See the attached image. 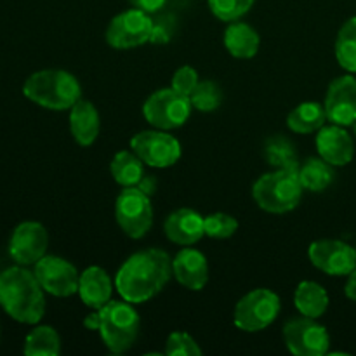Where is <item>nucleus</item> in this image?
Masks as SVG:
<instances>
[{
    "label": "nucleus",
    "mask_w": 356,
    "mask_h": 356,
    "mask_svg": "<svg viewBox=\"0 0 356 356\" xmlns=\"http://www.w3.org/2000/svg\"><path fill=\"white\" fill-rule=\"evenodd\" d=\"M115 218L125 235L134 240L143 238L153 225V207L149 195L139 190L138 186L124 188L115 202Z\"/></svg>",
    "instance_id": "nucleus-8"
},
{
    "label": "nucleus",
    "mask_w": 356,
    "mask_h": 356,
    "mask_svg": "<svg viewBox=\"0 0 356 356\" xmlns=\"http://www.w3.org/2000/svg\"><path fill=\"white\" fill-rule=\"evenodd\" d=\"M172 277L188 291H202L209 282L207 257L200 250L184 247L172 259Z\"/></svg>",
    "instance_id": "nucleus-17"
},
{
    "label": "nucleus",
    "mask_w": 356,
    "mask_h": 356,
    "mask_svg": "<svg viewBox=\"0 0 356 356\" xmlns=\"http://www.w3.org/2000/svg\"><path fill=\"white\" fill-rule=\"evenodd\" d=\"M298 176L305 190L312 191V193H320L334 183L336 172H334V165L325 162L322 156H309L299 165Z\"/></svg>",
    "instance_id": "nucleus-24"
},
{
    "label": "nucleus",
    "mask_w": 356,
    "mask_h": 356,
    "mask_svg": "<svg viewBox=\"0 0 356 356\" xmlns=\"http://www.w3.org/2000/svg\"><path fill=\"white\" fill-rule=\"evenodd\" d=\"M110 172L122 188L138 186L145 177V162L134 152L122 149L111 160Z\"/></svg>",
    "instance_id": "nucleus-25"
},
{
    "label": "nucleus",
    "mask_w": 356,
    "mask_h": 356,
    "mask_svg": "<svg viewBox=\"0 0 356 356\" xmlns=\"http://www.w3.org/2000/svg\"><path fill=\"white\" fill-rule=\"evenodd\" d=\"M24 97L45 110H70L82 97V87L75 75L65 70H40L24 80Z\"/></svg>",
    "instance_id": "nucleus-4"
},
{
    "label": "nucleus",
    "mask_w": 356,
    "mask_h": 356,
    "mask_svg": "<svg viewBox=\"0 0 356 356\" xmlns=\"http://www.w3.org/2000/svg\"><path fill=\"white\" fill-rule=\"evenodd\" d=\"M294 305L302 316L320 318L329 308V294L320 284L305 280L298 285L294 294Z\"/></svg>",
    "instance_id": "nucleus-23"
},
{
    "label": "nucleus",
    "mask_w": 356,
    "mask_h": 356,
    "mask_svg": "<svg viewBox=\"0 0 356 356\" xmlns=\"http://www.w3.org/2000/svg\"><path fill=\"white\" fill-rule=\"evenodd\" d=\"M138 188L141 191H145L146 195H149V197H152V195L155 193V190H156V179H155V177L146 176V174H145V177H143V179L139 181Z\"/></svg>",
    "instance_id": "nucleus-37"
},
{
    "label": "nucleus",
    "mask_w": 356,
    "mask_h": 356,
    "mask_svg": "<svg viewBox=\"0 0 356 356\" xmlns=\"http://www.w3.org/2000/svg\"><path fill=\"white\" fill-rule=\"evenodd\" d=\"M174 35V19L170 16H162L153 19V30L149 42L152 44H167Z\"/></svg>",
    "instance_id": "nucleus-34"
},
{
    "label": "nucleus",
    "mask_w": 356,
    "mask_h": 356,
    "mask_svg": "<svg viewBox=\"0 0 356 356\" xmlns=\"http://www.w3.org/2000/svg\"><path fill=\"white\" fill-rule=\"evenodd\" d=\"M83 325L89 330H97L111 353H125L138 339L141 320L132 302L124 299L110 301L103 308L94 309L83 318Z\"/></svg>",
    "instance_id": "nucleus-3"
},
{
    "label": "nucleus",
    "mask_w": 356,
    "mask_h": 356,
    "mask_svg": "<svg viewBox=\"0 0 356 356\" xmlns=\"http://www.w3.org/2000/svg\"><path fill=\"white\" fill-rule=\"evenodd\" d=\"M327 118L332 124L353 125L356 122V79L353 75H343L332 80L327 89L325 103Z\"/></svg>",
    "instance_id": "nucleus-15"
},
{
    "label": "nucleus",
    "mask_w": 356,
    "mask_h": 356,
    "mask_svg": "<svg viewBox=\"0 0 356 356\" xmlns=\"http://www.w3.org/2000/svg\"><path fill=\"white\" fill-rule=\"evenodd\" d=\"M49 235L44 225L24 221L14 228L9 238L10 259L21 266H33L47 254Z\"/></svg>",
    "instance_id": "nucleus-14"
},
{
    "label": "nucleus",
    "mask_w": 356,
    "mask_h": 356,
    "mask_svg": "<svg viewBox=\"0 0 356 356\" xmlns=\"http://www.w3.org/2000/svg\"><path fill=\"white\" fill-rule=\"evenodd\" d=\"M198 82H200V80H198L197 70L191 68V66H181V68H177L176 72H174L170 87H172L174 90H177V92L184 94V96H191V92H193L195 87L198 86Z\"/></svg>",
    "instance_id": "nucleus-33"
},
{
    "label": "nucleus",
    "mask_w": 356,
    "mask_h": 356,
    "mask_svg": "<svg viewBox=\"0 0 356 356\" xmlns=\"http://www.w3.org/2000/svg\"><path fill=\"white\" fill-rule=\"evenodd\" d=\"M40 282L26 266H10L0 271V306L13 320L37 325L45 313V296Z\"/></svg>",
    "instance_id": "nucleus-2"
},
{
    "label": "nucleus",
    "mask_w": 356,
    "mask_h": 356,
    "mask_svg": "<svg viewBox=\"0 0 356 356\" xmlns=\"http://www.w3.org/2000/svg\"><path fill=\"white\" fill-rule=\"evenodd\" d=\"M193 104L190 96L177 92L172 87L153 92L143 104V115L146 122L162 131L183 127L190 118Z\"/></svg>",
    "instance_id": "nucleus-7"
},
{
    "label": "nucleus",
    "mask_w": 356,
    "mask_h": 356,
    "mask_svg": "<svg viewBox=\"0 0 356 356\" xmlns=\"http://www.w3.org/2000/svg\"><path fill=\"white\" fill-rule=\"evenodd\" d=\"M0 336H2V330H0Z\"/></svg>",
    "instance_id": "nucleus-39"
},
{
    "label": "nucleus",
    "mask_w": 356,
    "mask_h": 356,
    "mask_svg": "<svg viewBox=\"0 0 356 356\" xmlns=\"http://www.w3.org/2000/svg\"><path fill=\"white\" fill-rule=\"evenodd\" d=\"M284 341L296 356H323L329 353V330L309 316H298L285 323Z\"/></svg>",
    "instance_id": "nucleus-10"
},
{
    "label": "nucleus",
    "mask_w": 356,
    "mask_h": 356,
    "mask_svg": "<svg viewBox=\"0 0 356 356\" xmlns=\"http://www.w3.org/2000/svg\"><path fill=\"white\" fill-rule=\"evenodd\" d=\"M308 256L316 270L330 277H348L356 268V249L341 240H316L309 245Z\"/></svg>",
    "instance_id": "nucleus-13"
},
{
    "label": "nucleus",
    "mask_w": 356,
    "mask_h": 356,
    "mask_svg": "<svg viewBox=\"0 0 356 356\" xmlns=\"http://www.w3.org/2000/svg\"><path fill=\"white\" fill-rule=\"evenodd\" d=\"M305 188L298 170L273 169L254 183L252 197L257 207L271 214H285L299 205Z\"/></svg>",
    "instance_id": "nucleus-5"
},
{
    "label": "nucleus",
    "mask_w": 356,
    "mask_h": 356,
    "mask_svg": "<svg viewBox=\"0 0 356 356\" xmlns=\"http://www.w3.org/2000/svg\"><path fill=\"white\" fill-rule=\"evenodd\" d=\"M191 104L195 110L204 111V113H211V111L218 110L219 104L222 101V90L214 80H202L190 96Z\"/></svg>",
    "instance_id": "nucleus-29"
},
{
    "label": "nucleus",
    "mask_w": 356,
    "mask_h": 356,
    "mask_svg": "<svg viewBox=\"0 0 356 356\" xmlns=\"http://www.w3.org/2000/svg\"><path fill=\"white\" fill-rule=\"evenodd\" d=\"M99 113L90 101L80 97L70 108V132L80 146H90L99 136Z\"/></svg>",
    "instance_id": "nucleus-20"
},
{
    "label": "nucleus",
    "mask_w": 356,
    "mask_h": 356,
    "mask_svg": "<svg viewBox=\"0 0 356 356\" xmlns=\"http://www.w3.org/2000/svg\"><path fill=\"white\" fill-rule=\"evenodd\" d=\"M353 129H355V134H356V122L353 124Z\"/></svg>",
    "instance_id": "nucleus-38"
},
{
    "label": "nucleus",
    "mask_w": 356,
    "mask_h": 356,
    "mask_svg": "<svg viewBox=\"0 0 356 356\" xmlns=\"http://www.w3.org/2000/svg\"><path fill=\"white\" fill-rule=\"evenodd\" d=\"M163 233L170 242L177 245H193L205 235L204 216H200L193 209H177L170 212L169 218L163 222Z\"/></svg>",
    "instance_id": "nucleus-18"
},
{
    "label": "nucleus",
    "mask_w": 356,
    "mask_h": 356,
    "mask_svg": "<svg viewBox=\"0 0 356 356\" xmlns=\"http://www.w3.org/2000/svg\"><path fill=\"white\" fill-rule=\"evenodd\" d=\"M204 229L205 235L214 240L229 238L238 229V221L233 216L225 214V212H214L204 218Z\"/></svg>",
    "instance_id": "nucleus-31"
},
{
    "label": "nucleus",
    "mask_w": 356,
    "mask_h": 356,
    "mask_svg": "<svg viewBox=\"0 0 356 356\" xmlns=\"http://www.w3.org/2000/svg\"><path fill=\"white\" fill-rule=\"evenodd\" d=\"M23 353L26 356H58L61 353V339L51 325H38L24 339Z\"/></svg>",
    "instance_id": "nucleus-27"
},
{
    "label": "nucleus",
    "mask_w": 356,
    "mask_h": 356,
    "mask_svg": "<svg viewBox=\"0 0 356 356\" xmlns=\"http://www.w3.org/2000/svg\"><path fill=\"white\" fill-rule=\"evenodd\" d=\"M207 2L211 13L219 21L232 23V21H238L240 17L245 16L252 9L256 0H207Z\"/></svg>",
    "instance_id": "nucleus-30"
},
{
    "label": "nucleus",
    "mask_w": 356,
    "mask_h": 356,
    "mask_svg": "<svg viewBox=\"0 0 356 356\" xmlns=\"http://www.w3.org/2000/svg\"><path fill=\"white\" fill-rule=\"evenodd\" d=\"M261 45L259 33L243 21H232L225 30V47L233 58L250 59L257 54Z\"/></svg>",
    "instance_id": "nucleus-21"
},
{
    "label": "nucleus",
    "mask_w": 356,
    "mask_h": 356,
    "mask_svg": "<svg viewBox=\"0 0 356 356\" xmlns=\"http://www.w3.org/2000/svg\"><path fill=\"white\" fill-rule=\"evenodd\" d=\"M113 280L110 275L99 266H89L82 271L79 282V292L82 302L92 309L103 308L106 302L111 301L113 294Z\"/></svg>",
    "instance_id": "nucleus-19"
},
{
    "label": "nucleus",
    "mask_w": 356,
    "mask_h": 356,
    "mask_svg": "<svg viewBox=\"0 0 356 356\" xmlns=\"http://www.w3.org/2000/svg\"><path fill=\"white\" fill-rule=\"evenodd\" d=\"M132 3V7L136 9H141L145 13L153 14V13H159L160 9H163L167 0H129Z\"/></svg>",
    "instance_id": "nucleus-35"
},
{
    "label": "nucleus",
    "mask_w": 356,
    "mask_h": 356,
    "mask_svg": "<svg viewBox=\"0 0 356 356\" xmlns=\"http://www.w3.org/2000/svg\"><path fill=\"white\" fill-rule=\"evenodd\" d=\"M33 273L42 289L54 298H70L79 292L80 273L63 257L45 254L37 264H33Z\"/></svg>",
    "instance_id": "nucleus-12"
},
{
    "label": "nucleus",
    "mask_w": 356,
    "mask_h": 356,
    "mask_svg": "<svg viewBox=\"0 0 356 356\" xmlns=\"http://www.w3.org/2000/svg\"><path fill=\"white\" fill-rule=\"evenodd\" d=\"M315 145L318 156L334 167L348 165L355 156L353 139L343 125H323L316 134Z\"/></svg>",
    "instance_id": "nucleus-16"
},
{
    "label": "nucleus",
    "mask_w": 356,
    "mask_h": 356,
    "mask_svg": "<svg viewBox=\"0 0 356 356\" xmlns=\"http://www.w3.org/2000/svg\"><path fill=\"white\" fill-rule=\"evenodd\" d=\"M172 277V259L162 249H145L132 254L115 277L122 299L141 305L155 298Z\"/></svg>",
    "instance_id": "nucleus-1"
},
{
    "label": "nucleus",
    "mask_w": 356,
    "mask_h": 356,
    "mask_svg": "<svg viewBox=\"0 0 356 356\" xmlns=\"http://www.w3.org/2000/svg\"><path fill=\"white\" fill-rule=\"evenodd\" d=\"M336 58L346 72L356 73V16L350 17L337 33Z\"/></svg>",
    "instance_id": "nucleus-28"
},
{
    "label": "nucleus",
    "mask_w": 356,
    "mask_h": 356,
    "mask_svg": "<svg viewBox=\"0 0 356 356\" xmlns=\"http://www.w3.org/2000/svg\"><path fill=\"white\" fill-rule=\"evenodd\" d=\"M327 120L329 118H327L323 104L316 101H305L289 113L287 127L296 134H312V132H318Z\"/></svg>",
    "instance_id": "nucleus-22"
},
{
    "label": "nucleus",
    "mask_w": 356,
    "mask_h": 356,
    "mask_svg": "<svg viewBox=\"0 0 356 356\" xmlns=\"http://www.w3.org/2000/svg\"><path fill=\"white\" fill-rule=\"evenodd\" d=\"M344 294H346L348 299L356 302V268L348 275V282L346 287H344Z\"/></svg>",
    "instance_id": "nucleus-36"
},
{
    "label": "nucleus",
    "mask_w": 356,
    "mask_h": 356,
    "mask_svg": "<svg viewBox=\"0 0 356 356\" xmlns=\"http://www.w3.org/2000/svg\"><path fill=\"white\" fill-rule=\"evenodd\" d=\"M153 30L152 14L141 9H129L117 14L106 28V44L113 49H134L149 42Z\"/></svg>",
    "instance_id": "nucleus-9"
},
{
    "label": "nucleus",
    "mask_w": 356,
    "mask_h": 356,
    "mask_svg": "<svg viewBox=\"0 0 356 356\" xmlns=\"http://www.w3.org/2000/svg\"><path fill=\"white\" fill-rule=\"evenodd\" d=\"M280 298L270 289H254L235 306L233 322L242 332H261L280 315Z\"/></svg>",
    "instance_id": "nucleus-6"
},
{
    "label": "nucleus",
    "mask_w": 356,
    "mask_h": 356,
    "mask_svg": "<svg viewBox=\"0 0 356 356\" xmlns=\"http://www.w3.org/2000/svg\"><path fill=\"white\" fill-rule=\"evenodd\" d=\"M165 355L169 356H200L202 350L197 341L186 332H172L167 337Z\"/></svg>",
    "instance_id": "nucleus-32"
},
{
    "label": "nucleus",
    "mask_w": 356,
    "mask_h": 356,
    "mask_svg": "<svg viewBox=\"0 0 356 356\" xmlns=\"http://www.w3.org/2000/svg\"><path fill=\"white\" fill-rule=\"evenodd\" d=\"M131 148L146 165L167 169L179 162L181 143L165 131H143L131 139Z\"/></svg>",
    "instance_id": "nucleus-11"
},
{
    "label": "nucleus",
    "mask_w": 356,
    "mask_h": 356,
    "mask_svg": "<svg viewBox=\"0 0 356 356\" xmlns=\"http://www.w3.org/2000/svg\"><path fill=\"white\" fill-rule=\"evenodd\" d=\"M263 152L264 159H266V162L270 163L273 169L298 170L299 165H301L294 143L282 134L271 136V138L264 143Z\"/></svg>",
    "instance_id": "nucleus-26"
}]
</instances>
